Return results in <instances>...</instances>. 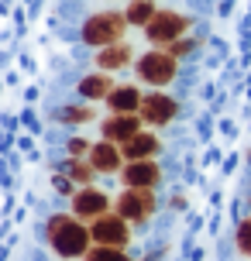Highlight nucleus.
Returning a JSON list of instances; mask_svg holds the SVG:
<instances>
[{
  "instance_id": "f257e3e1",
  "label": "nucleus",
  "mask_w": 251,
  "mask_h": 261,
  "mask_svg": "<svg viewBox=\"0 0 251 261\" xmlns=\"http://www.w3.org/2000/svg\"><path fill=\"white\" fill-rule=\"evenodd\" d=\"M48 241L62 258H80V254H86L93 234L83 223H76V217H52L48 220Z\"/></svg>"
},
{
  "instance_id": "f03ea898",
  "label": "nucleus",
  "mask_w": 251,
  "mask_h": 261,
  "mask_svg": "<svg viewBox=\"0 0 251 261\" xmlns=\"http://www.w3.org/2000/svg\"><path fill=\"white\" fill-rule=\"evenodd\" d=\"M124 28H128L124 11H100L83 24V41L93 48H107V45H117L124 38Z\"/></svg>"
},
{
  "instance_id": "7ed1b4c3",
  "label": "nucleus",
  "mask_w": 251,
  "mask_h": 261,
  "mask_svg": "<svg viewBox=\"0 0 251 261\" xmlns=\"http://www.w3.org/2000/svg\"><path fill=\"white\" fill-rule=\"evenodd\" d=\"M186 28H189V17L186 14H175V11H159L155 17H152V24L145 28L148 41H155V45H172L175 38H183Z\"/></svg>"
},
{
  "instance_id": "20e7f679",
  "label": "nucleus",
  "mask_w": 251,
  "mask_h": 261,
  "mask_svg": "<svg viewBox=\"0 0 251 261\" xmlns=\"http://www.w3.org/2000/svg\"><path fill=\"white\" fill-rule=\"evenodd\" d=\"M138 76L145 79V83H152L155 90L165 86V83H172V79H175V55L159 52V48L141 55V59H138Z\"/></svg>"
},
{
  "instance_id": "39448f33",
  "label": "nucleus",
  "mask_w": 251,
  "mask_h": 261,
  "mask_svg": "<svg viewBox=\"0 0 251 261\" xmlns=\"http://www.w3.org/2000/svg\"><path fill=\"white\" fill-rule=\"evenodd\" d=\"M152 210H155V196H152V189H131V186H128V193L117 199V213L124 217V220H131V223L148 220Z\"/></svg>"
},
{
  "instance_id": "423d86ee",
  "label": "nucleus",
  "mask_w": 251,
  "mask_h": 261,
  "mask_svg": "<svg viewBox=\"0 0 251 261\" xmlns=\"http://www.w3.org/2000/svg\"><path fill=\"white\" fill-rule=\"evenodd\" d=\"M93 241L96 244H107V248H120V244H128V237H131V230H128V220L124 217H110V213H104V217H96L93 220Z\"/></svg>"
},
{
  "instance_id": "0eeeda50",
  "label": "nucleus",
  "mask_w": 251,
  "mask_h": 261,
  "mask_svg": "<svg viewBox=\"0 0 251 261\" xmlns=\"http://www.w3.org/2000/svg\"><path fill=\"white\" fill-rule=\"evenodd\" d=\"M175 117V100L172 96H165V93H152V96H141V120L145 124H169V120Z\"/></svg>"
},
{
  "instance_id": "6e6552de",
  "label": "nucleus",
  "mask_w": 251,
  "mask_h": 261,
  "mask_svg": "<svg viewBox=\"0 0 251 261\" xmlns=\"http://www.w3.org/2000/svg\"><path fill=\"white\" fill-rule=\"evenodd\" d=\"M141 124H145V120L138 117V114H114L110 120L100 124V127H104V141H120V144L131 141L134 134L141 130Z\"/></svg>"
},
{
  "instance_id": "1a4fd4ad",
  "label": "nucleus",
  "mask_w": 251,
  "mask_h": 261,
  "mask_svg": "<svg viewBox=\"0 0 251 261\" xmlns=\"http://www.w3.org/2000/svg\"><path fill=\"white\" fill-rule=\"evenodd\" d=\"M159 179H162L159 165H155L152 158H141V162H131V165L124 169V179H120V182L131 186V189H152Z\"/></svg>"
},
{
  "instance_id": "9d476101",
  "label": "nucleus",
  "mask_w": 251,
  "mask_h": 261,
  "mask_svg": "<svg viewBox=\"0 0 251 261\" xmlns=\"http://www.w3.org/2000/svg\"><path fill=\"white\" fill-rule=\"evenodd\" d=\"M107 206H110V199H107V193H100V189H83V193L72 196L76 217H90V220H96V217L107 213Z\"/></svg>"
},
{
  "instance_id": "9b49d317",
  "label": "nucleus",
  "mask_w": 251,
  "mask_h": 261,
  "mask_svg": "<svg viewBox=\"0 0 251 261\" xmlns=\"http://www.w3.org/2000/svg\"><path fill=\"white\" fill-rule=\"evenodd\" d=\"M120 151L114 141H100V144H93L90 148V165L96 172H117L120 169Z\"/></svg>"
},
{
  "instance_id": "f8f14e48",
  "label": "nucleus",
  "mask_w": 251,
  "mask_h": 261,
  "mask_svg": "<svg viewBox=\"0 0 251 261\" xmlns=\"http://www.w3.org/2000/svg\"><path fill=\"white\" fill-rule=\"evenodd\" d=\"M124 158L128 162H141V158H152L155 151H159V138L155 134H148V130H138L131 141H124Z\"/></svg>"
},
{
  "instance_id": "ddd939ff",
  "label": "nucleus",
  "mask_w": 251,
  "mask_h": 261,
  "mask_svg": "<svg viewBox=\"0 0 251 261\" xmlns=\"http://www.w3.org/2000/svg\"><path fill=\"white\" fill-rule=\"evenodd\" d=\"M107 103H110L114 114H134V110H141V93L134 86H114L110 96H107Z\"/></svg>"
},
{
  "instance_id": "4468645a",
  "label": "nucleus",
  "mask_w": 251,
  "mask_h": 261,
  "mask_svg": "<svg viewBox=\"0 0 251 261\" xmlns=\"http://www.w3.org/2000/svg\"><path fill=\"white\" fill-rule=\"evenodd\" d=\"M128 62H131V45H124V41H117V45H107V48H100V52H96V65H100L104 72L124 69Z\"/></svg>"
},
{
  "instance_id": "2eb2a0df",
  "label": "nucleus",
  "mask_w": 251,
  "mask_h": 261,
  "mask_svg": "<svg viewBox=\"0 0 251 261\" xmlns=\"http://www.w3.org/2000/svg\"><path fill=\"white\" fill-rule=\"evenodd\" d=\"M110 90H114V83H110V76H107V72L86 76L80 83V96H83V100H107V96H110Z\"/></svg>"
},
{
  "instance_id": "dca6fc26",
  "label": "nucleus",
  "mask_w": 251,
  "mask_h": 261,
  "mask_svg": "<svg viewBox=\"0 0 251 261\" xmlns=\"http://www.w3.org/2000/svg\"><path fill=\"white\" fill-rule=\"evenodd\" d=\"M128 24H134V28H148L152 24V17H155V4L152 0H131V7H128Z\"/></svg>"
},
{
  "instance_id": "f3484780",
  "label": "nucleus",
  "mask_w": 251,
  "mask_h": 261,
  "mask_svg": "<svg viewBox=\"0 0 251 261\" xmlns=\"http://www.w3.org/2000/svg\"><path fill=\"white\" fill-rule=\"evenodd\" d=\"M86 261H128V254H120V248H107V244H96L93 251H86Z\"/></svg>"
},
{
  "instance_id": "a211bd4d",
  "label": "nucleus",
  "mask_w": 251,
  "mask_h": 261,
  "mask_svg": "<svg viewBox=\"0 0 251 261\" xmlns=\"http://www.w3.org/2000/svg\"><path fill=\"white\" fill-rule=\"evenodd\" d=\"M93 165H83V162H76V158H72V165H69V179H76V182H90L93 179Z\"/></svg>"
},
{
  "instance_id": "6ab92c4d",
  "label": "nucleus",
  "mask_w": 251,
  "mask_h": 261,
  "mask_svg": "<svg viewBox=\"0 0 251 261\" xmlns=\"http://www.w3.org/2000/svg\"><path fill=\"white\" fill-rule=\"evenodd\" d=\"M238 248H241V254L251 258V217L241 220V227H238Z\"/></svg>"
},
{
  "instance_id": "aec40b11",
  "label": "nucleus",
  "mask_w": 251,
  "mask_h": 261,
  "mask_svg": "<svg viewBox=\"0 0 251 261\" xmlns=\"http://www.w3.org/2000/svg\"><path fill=\"white\" fill-rule=\"evenodd\" d=\"M93 110L90 107H69V110H62V120H72V124H83V120H90Z\"/></svg>"
},
{
  "instance_id": "412c9836",
  "label": "nucleus",
  "mask_w": 251,
  "mask_h": 261,
  "mask_svg": "<svg viewBox=\"0 0 251 261\" xmlns=\"http://www.w3.org/2000/svg\"><path fill=\"white\" fill-rule=\"evenodd\" d=\"M186 52H193V41H189V38H175V41H172V45H169V55H175V59H179V55H186Z\"/></svg>"
},
{
  "instance_id": "4be33fe9",
  "label": "nucleus",
  "mask_w": 251,
  "mask_h": 261,
  "mask_svg": "<svg viewBox=\"0 0 251 261\" xmlns=\"http://www.w3.org/2000/svg\"><path fill=\"white\" fill-rule=\"evenodd\" d=\"M86 148H90V144L83 141V138H72V141H69V151H72V158H80L83 151H86Z\"/></svg>"
}]
</instances>
